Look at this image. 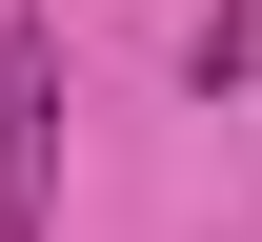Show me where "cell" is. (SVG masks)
<instances>
[{
    "label": "cell",
    "mask_w": 262,
    "mask_h": 242,
    "mask_svg": "<svg viewBox=\"0 0 262 242\" xmlns=\"http://www.w3.org/2000/svg\"><path fill=\"white\" fill-rule=\"evenodd\" d=\"M61 222V40H0V242Z\"/></svg>",
    "instance_id": "obj_1"
}]
</instances>
